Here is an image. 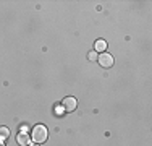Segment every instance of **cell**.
Instances as JSON below:
<instances>
[{
	"label": "cell",
	"mask_w": 152,
	"mask_h": 146,
	"mask_svg": "<svg viewBox=\"0 0 152 146\" xmlns=\"http://www.w3.org/2000/svg\"><path fill=\"white\" fill-rule=\"evenodd\" d=\"M47 128L44 125H36L34 128H32V135H31V138H32V141L34 143H37V145H41V143H44V141L47 140Z\"/></svg>",
	"instance_id": "6da1fadb"
},
{
	"label": "cell",
	"mask_w": 152,
	"mask_h": 146,
	"mask_svg": "<svg viewBox=\"0 0 152 146\" xmlns=\"http://www.w3.org/2000/svg\"><path fill=\"white\" fill-rule=\"evenodd\" d=\"M97 60H99V63L102 65L104 68H112L113 67V55H110V54L107 52H102L100 55H97Z\"/></svg>",
	"instance_id": "7a4b0ae2"
},
{
	"label": "cell",
	"mask_w": 152,
	"mask_h": 146,
	"mask_svg": "<svg viewBox=\"0 0 152 146\" xmlns=\"http://www.w3.org/2000/svg\"><path fill=\"white\" fill-rule=\"evenodd\" d=\"M61 104H63V109H65L66 112H73L75 109H76V105H78V101H76L75 97L70 96V97H65Z\"/></svg>",
	"instance_id": "3957f363"
},
{
	"label": "cell",
	"mask_w": 152,
	"mask_h": 146,
	"mask_svg": "<svg viewBox=\"0 0 152 146\" xmlns=\"http://www.w3.org/2000/svg\"><path fill=\"white\" fill-rule=\"evenodd\" d=\"M16 143L20 145V146H29L31 145V136L28 133H18Z\"/></svg>",
	"instance_id": "277c9868"
},
{
	"label": "cell",
	"mask_w": 152,
	"mask_h": 146,
	"mask_svg": "<svg viewBox=\"0 0 152 146\" xmlns=\"http://www.w3.org/2000/svg\"><path fill=\"white\" fill-rule=\"evenodd\" d=\"M10 136V128L8 127H0V141L7 140Z\"/></svg>",
	"instance_id": "5b68a950"
},
{
	"label": "cell",
	"mask_w": 152,
	"mask_h": 146,
	"mask_svg": "<svg viewBox=\"0 0 152 146\" xmlns=\"http://www.w3.org/2000/svg\"><path fill=\"white\" fill-rule=\"evenodd\" d=\"M105 47H107V42L102 41V39L96 42V50L97 52H105Z\"/></svg>",
	"instance_id": "8992f818"
},
{
	"label": "cell",
	"mask_w": 152,
	"mask_h": 146,
	"mask_svg": "<svg viewBox=\"0 0 152 146\" xmlns=\"http://www.w3.org/2000/svg\"><path fill=\"white\" fill-rule=\"evenodd\" d=\"M89 60H97V54L96 52H89Z\"/></svg>",
	"instance_id": "52a82bcc"
},
{
	"label": "cell",
	"mask_w": 152,
	"mask_h": 146,
	"mask_svg": "<svg viewBox=\"0 0 152 146\" xmlns=\"http://www.w3.org/2000/svg\"><path fill=\"white\" fill-rule=\"evenodd\" d=\"M29 146H39L37 143H32V145H29Z\"/></svg>",
	"instance_id": "ba28073f"
},
{
	"label": "cell",
	"mask_w": 152,
	"mask_h": 146,
	"mask_svg": "<svg viewBox=\"0 0 152 146\" xmlns=\"http://www.w3.org/2000/svg\"><path fill=\"white\" fill-rule=\"evenodd\" d=\"M0 146H5V145H3V143H2V141H0Z\"/></svg>",
	"instance_id": "9c48e42d"
}]
</instances>
